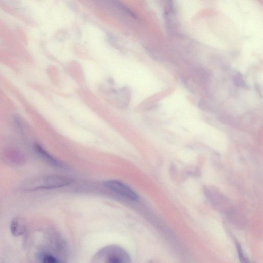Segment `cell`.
Wrapping results in <instances>:
<instances>
[{
	"label": "cell",
	"mask_w": 263,
	"mask_h": 263,
	"mask_svg": "<svg viewBox=\"0 0 263 263\" xmlns=\"http://www.w3.org/2000/svg\"><path fill=\"white\" fill-rule=\"evenodd\" d=\"M72 182V180L59 176H47L34 179L27 183V190L35 191L42 189H52L65 187Z\"/></svg>",
	"instance_id": "7a4b0ae2"
},
{
	"label": "cell",
	"mask_w": 263,
	"mask_h": 263,
	"mask_svg": "<svg viewBox=\"0 0 263 263\" xmlns=\"http://www.w3.org/2000/svg\"><path fill=\"white\" fill-rule=\"evenodd\" d=\"M4 156L6 162L12 165H21L25 162L24 155L16 149H8L5 150Z\"/></svg>",
	"instance_id": "5b68a950"
},
{
	"label": "cell",
	"mask_w": 263,
	"mask_h": 263,
	"mask_svg": "<svg viewBox=\"0 0 263 263\" xmlns=\"http://www.w3.org/2000/svg\"><path fill=\"white\" fill-rule=\"evenodd\" d=\"M35 150L38 156L47 164L55 168H63V164L47 152L41 145L36 144Z\"/></svg>",
	"instance_id": "277c9868"
},
{
	"label": "cell",
	"mask_w": 263,
	"mask_h": 263,
	"mask_svg": "<svg viewBox=\"0 0 263 263\" xmlns=\"http://www.w3.org/2000/svg\"><path fill=\"white\" fill-rule=\"evenodd\" d=\"M238 256L241 263H254L249 259L244 254L243 249L238 243L236 244Z\"/></svg>",
	"instance_id": "52a82bcc"
},
{
	"label": "cell",
	"mask_w": 263,
	"mask_h": 263,
	"mask_svg": "<svg viewBox=\"0 0 263 263\" xmlns=\"http://www.w3.org/2000/svg\"><path fill=\"white\" fill-rule=\"evenodd\" d=\"M91 263H131L129 254L117 245H109L98 251Z\"/></svg>",
	"instance_id": "6da1fadb"
},
{
	"label": "cell",
	"mask_w": 263,
	"mask_h": 263,
	"mask_svg": "<svg viewBox=\"0 0 263 263\" xmlns=\"http://www.w3.org/2000/svg\"><path fill=\"white\" fill-rule=\"evenodd\" d=\"M59 263H60V262H59Z\"/></svg>",
	"instance_id": "9c48e42d"
},
{
	"label": "cell",
	"mask_w": 263,
	"mask_h": 263,
	"mask_svg": "<svg viewBox=\"0 0 263 263\" xmlns=\"http://www.w3.org/2000/svg\"><path fill=\"white\" fill-rule=\"evenodd\" d=\"M43 263H59V261L53 255L48 254L43 257Z\"/></svg>",
	"instance_id": "ba28073f"
},
{
	"label": "cell",
	"mask_w": 263,
	"mask_h": 263,
	"mask_svg": "<svg viewBox=\"0 0 263 263\" xmlns=\"http://www.w3.org/2000/svg\"><path fill=\"white\" fill-rule=\"evenodd\" d=\"M26 223L23 218L17 217L12 221L11 231L14 236L18 237L24 235L26 232Z\"/></svg>",
	"instance_id": "8992f818"
},
{
	"label": "cell",
	"mask_w": 263,
	"mask_h": 263,
	"mask_svg": "<svg viewBox=\"0 0 263 263\" xmlns=\"http://www.w3.org/2000/svg\"><path fill=\"white\" fill-rule=\"evenodd\" d=\"M104 185L109 190L120 196L133 201L139 199V195L134 190L119 181H107L104 183Z\"/></svg>",
	"instance_id": "3957f363"
}]
</instances>
